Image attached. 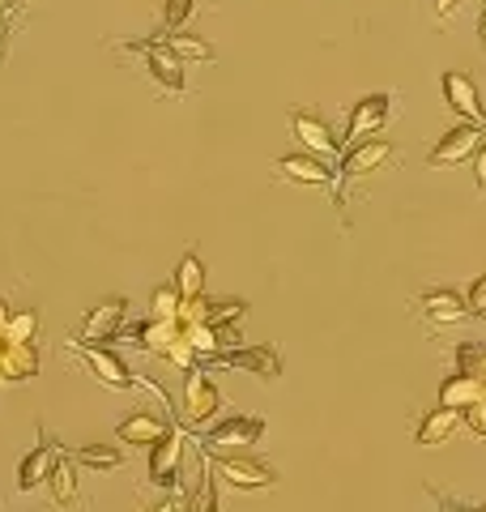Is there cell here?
Returning a JSON list of instances; mask_svg holds the SVG:
<instances>
[{"label":"cell","mask_w":486,"mask_h":512,"mask_svg":"<svg viewBox=\"0 0 486 512\" xmlns=\"http://www.w3.org/2000/svg\"><path fill=\"white\" fill-rule=\"evenodd\" d=\"M482 141H486V128L457 124V128H448V133L435 141V150H431L427 163L431 167H457V163H465V158H474L482 150Z\"/></svg>","instance_id":"8992f818"},{"label":"cell","mask_w":486,"mask_h":512,"mask_svg":"<svg viewBox=\"0 0 486 512\" xmlns=\"http://www.w3.org/2000/svg\"><path fill=\"white\" fill-rule=\"evenodd\" d=\"M423 312L427 320H435V325H457V320L469 316V308L461 303L457 291H448V286H440V291H427L423 295Z\"/></svg>","instance_id":"ffe728a7"},{"label":"cell","mask_w":486,"mask_h":512,"mask_svg":"<svg viewBox=\"0 0 486 512\" xmlns=\"http://www.w3.org/2000/svg\"><path fill=\"white\" fill-rule=\"evenodd\" d=\"M175 291H180V299H197L205 295V265H201V256H184L180 265H175Z\"/></svg>","instance_id":"7402d4cb"},{"label":"cell","mask_w":486,"mask_h":512,"mask_svg":"<svg viewBox=\"0 0 486 512\" xmlns=\"http://www.w3.org/2000/svg\"><path fill=\"white\" fill-rule=\"evenodd\" d=\"M124 312H128V299H103L99 308H94L86 320H81V338L86 342H111L116 338V329L124 325Z\"/></svg>","instance_id":"5bb4252c"},{"label":"cell","mask_w":486,"mask_h":512,"mask_svg":"<svg viewBox=\"0 0 486 512\" xmlns=\"http://www.w3.org/2000/svg\"><path fill=\"white\" fill-rule=\"evenodd\" d=\"M444 512H452V508H444Z\"/></svg>","instance_id":"60d3db41"},{"label":"cell","mask_w":486,"mask_h":512,"mask_svg":"<svg viewBox=\"0 0 486 512\" xmlns=\"http://www.w3.org/2000/svg\"><path fill=\"white\" fill-rule=\"evenodd\" d=\"M218 478L222 483H231L235 491H269V487H278V474H273L269 466H261L256 457H222L218 461Z\"/></svg>","instance_id":"52a82bcc"},{"label":"cell","mask_w":486,"mask_h":512,"mask_svg":"<svg viewBox=\"0 0 486 512\" xmlns=\"http://www.w3.org/2000/svg\"><path fill=\"white\" fill-rule=\"evenodd\" d=\"M218 410H222V393L214 389V380L201 376L197 367H188V372H184V406H180V423H184V427H205Z\"/></svg>","instance_id":"7a4b0ae2"},{"label":"cell","mask_w":486,"mask_h":512,"mask_svg":"<svg viewBox=\"0 0 486 512\" xmlns=\"http://www.w3.org/2000/svg\"><path fill=\"white\" fill-rule=\"evenodd\" d=\"M47 487H52V504L56 508H77V466L73 461L56 457L52 474H47Z\"/></svg>","instance_id":"44dd1931"},{"label":"cell","mask_w":486,"mask_h":512,"mask_svg":"<svg viewBox=\"0 0 486 512\" xmlns=\"http://www.w3.org/2000/svg\"><path fill=\"white\" fill-rule=\"evenodd\" d=\"M474 171H478V188H486V141H482V150L474 154Z\"/></svg>","instance_id":"e575fe53"},{"label":"cell","mask_w":486,"mask_h":512,"mask_svg":"<svg viewBox=\"0 0 486 512\" xmlns=\"http://www.w3.org/2000/svg\"><path fill=\"white\" fill-rule=\"evenodd\" d=\"M457 9H461V0H435V13H440V18H452Z\"/></svg>","instance_id":"d590c367"},{"label":"cell","mask_w":486,"mask_h":512,"mask_svg":"<svg viewBox=\"0 0 486 512\" xmlns=\"http://www.w3.org/2000/svg\"><path fill=\"white\" fill-rule=\"evenodd\" d=\"M397 158L393 141H359V146H350V154L342 158V175H337V205H346V184L363 180V175H376L380 167H388Z\"/></svg>","instance_id":"6da1fadb"},{"label":"cell","mask_w":486,"mask_h":512,"mask_svg":"<svg viewBox=\"0 0 486 512\" xmlns=\"http://www.w3.org/2000/svg\"><path fill=\"white\" fill-rule=\"evenodd\" d=\"M124 461V453L116 444H81L77 448V466H86V470H116Z\"/></svg>","instance_id":"d4e9b609"},{"label":"cell","mask_w":486,"mask_h":512,"mask_svg":"<svg viewBox=\"0 0 486 512\" xmlns=\"http://www.w3.org/2000/svg\"><path fill=\"white\" fill-rule=\"evenodd\" d=\"M478 512H486V504H482V508H478Z\"/></svg>","instance_id":"ab89813d"},{"label":"cell","mask_w":486,"mask_h":512,"mask_svg":"<svg viewBox=\"0 0 486 512\" xmlns=\"http://www.w3.org/2000/svg\"><path fill=\"white\" fill-rule=\"evenodd\" d=\"M167 52L180 60V64H205V60H214V47H209L205 39H197V35H171L167 39Z\"/></svg>","instance_id":"603a6c76"},{"label":"cell","mask_w":486,"mask_h":512,"mask_svg":"<svg viewBox=\"0 0 486 512\" xmlns=\"http://www.w3.org/2000/svg\"><path fill=\"white\" fill-rule=\"evenodd\" d=\"M162 359H167L171 367H180V372H188V367L197 363V350H192V346H188V338L180 333V342H175V346H171V350H167V355H162Z\"/></svg>","instance_id":"1f68e13d"},{"label":"cell","mask_w":486,"mask_h":512,"mask_svg":"<svg viewBox=\"0 0 486 512\" xmlns=\"http://www.w3.org/2000/svg\"><path fill=\"white\" fill-rule=\"evenodd\" d=\"M180 461H184V431L171 427L154 448H150V483L162 491L180 487Z\"/></svg>","instance_id":"5b68a950"},{"label":"cell","mask_w":486,"mask_h":512,"mask_svg":"<svg viewBox=\"0 0 486 512\" xmlns=\"http://www.w3.org/2000/svg\"><path fill=\"white\" fill-rule=\"evenodd\" d=\"M486 397V380H474V376H448L444 384H440V406H448V410H469L474 402H482Z\"/></svg>","instance_id":"ac0fdd59"},{"label":"cell","mask_w":486,"mask_h":512,"mask_svg":"<svg viewBox=\"0 0 486 512\" xmlns=\"http://www.w3.org/2000/svg\"><path fill=\"white\" fill-rule=\"evenodd\" d=\"M171 431V423L162 419V414H150V410H137V414H128V419L116 427V436L120 444H141V448H154L162 436Z\"/></svg>","instance_id":"9a60e30c"},{"label":"cell","mask_w":486,"mask_h":512,"mask_svg":"<svg viewBox=\"0 0 486 512\" xmlns=\"http://www.w3.org/2000/svg\"><path fill=\"white\" fill-rule=\"evenodd\" d=\"M265 436V423L261 419H248V414H231V419H222L218 427L205 431V453H231V448H248Z\"/></svg>","instance_id":"277c9868"},{"label":"cell","mask_w":486,"mask_h":512,"mask_svg":"<svg viewBox=\"0 0 486 512\" xmlns=\"http://www.w3.org/2000/svg\"><path fill=\"white\" fill-rule=\"evenodd\" d=\"M388 111H393V99H388V94H367V99H359V107H354L350 120H346V141L350 146L371 141V133H380V128L388 124Z\"/></svg>","instance_id":"9c48e42d"},{"label":"cell","mask_w":486,"mask_h":512,"mask_svg":"<svg viewBox=\"0 0 486 512\" xmlns=\"http://www.w3.org/2000/svg\"><path fill=\"white\" fill-rule=\"evenodd\" d=\"M180 333H184L180 320H150V325H145V350H154V355H167V350L180 342Z\"/></svg>","instance_id":"cb8c5ba5"},{"label":"cell","mask_w":486,"mask_h":512,"mask_svg":"<svg viewBox=\"0 0 486 512\" xmlns=\"http://www.w3.org/2000/svg\"><path fill=\"white\" fill-rule=\"evenodd\" d=\"M461 419H465V427L474 431L478 440H486V397H482V402H474L469 410H461Z\"/></svg>","instance_id":"d6a6232c"},{"label":"cell","mask_w":486,"mask_h":512,"mask_svg":"<svg viewBox=\"0 0 486 512\" xmlns=\"http://www.w3.org/2000/svg\"><path fill=\"white\" fill-rule=\"evenodd\" d=\"M243 312H248V303H243V299H209L201 325H235Z\"/></svg>","instance_id":"484cf974"},{"label":"cell","mask_w":486,"mask_h":512,"mask_svg":"<svg viewBox=\"0 0 486 512\" xmlns=\"http://www.w3.org/2000/svg\"><path fill=\"white\" fill-rule=\"evenodd\" d=\"M0 372H5V384L39 376V350H35V342H0Z\"/></svg>","instance_id":"e0dca14e"},{"label":"cell","mask_w":486,"mask_h":512,"mask_svg":"<svg viewBox=\"0 0 486 512\" xmlns=\"http://www.w3.org/2000/svg\"><path fill=\"white\" fill-rule=\"evenodd\" d=\"M461 427V410H448V406H440V410H431L423 423H418V444L423 448H440V444H448L452 440V431Z\"/></svg>","instance_id":"d6986e66"},{"label":"cell","mask_w":486,"mask_h":512,"mask_svg":"<svg viewBox=\"0 0 486 512\" xmlns=\"http://www.w3.org/2000/svg\"><path fill=\"white\" fill-rule=\"evenodd\" d=\"M457 372L461 376H474V380H486V346L461 342L457 346Z\"/></svg>","instance_id":"83f0119b"},{"label":"cell","mask_w":486,"mask_h":512,"mask_svg":"<svg viewBox=\"0 0 486 512\" xmlns=\"http://www.w3.org/2000/svg\"><path fill=\"white\" fill-rule=\"evenodd\" d=\"M56 457H60V448L52 440H39L35 453H26L18 461V491H39L47 483V474H52Z\"/></svg>","instance_id":"2e32d148"},{"label":"cell","mask_w":486,"mask_h":512,"mask_svg":"<svg viewBox=\"0 0 486 512\" xmlns=\"http://www.w3.org/2000/svg\"><path fill=\"white\" fill-rule=\"evenodd\" d=\"M180 291L175 286H158V291L150 295V308H154V320H175L180 316Z\"/></svg>","instance_id":"f1b7e54d"},{"label":"cell","mask_w":486,"mask_h":512,"mask_svg":"<svg viewBox=\"0 0 486 512\" xmlns=\"http://www.w3.org/2000/svg\"><path fill=\"white\" fill-rule=\"evenodd\" d=\"M81 359H86L90 376L99 384H107V389H133V384H137L133 372L124 367V359L111 355V350H103V346H86V350H81Z\"/></svg>","instance_id":"4fadbf2b"},{"label":"cell","mask_w":486,"mask_h":512,"mask_svg":"<svg viewBox=\"0 0 486 512\" xmlns=\"http://www.w3.org/2000/svg\"><path fill=\"white\" fill-rule=\"evenodd\" d=\"M290 133L299 137L303 154L320 158V163H329V158H337V137L329 133V124H324L320 116H312V111H295V116H290Z\"/></svg>","instance_id":"8fae6325"},{"label":"cell","mask_w":486,"mask_h":512,"mask_svg":"<svg viewBox=\"0 0 486 512\" xmlns=\"http://www.w3.org/2000/svg\"><path fill=\"white\" fill-rule=\"evenodd\" d=\"M35 333H39V316L30 312V308H22V312L9 316L5 338H0V342H35Z\"/></svg>","instance_id":"4316f807"},{"label":"cell","mask_w":486,"mask_h":512,"mask_svg":"<svg viewBox=\"0 0 486 512\" xmlns=\"http://www.w3.org/2000/svg\"><path fill=\"white\" fill-rule=\"evenodd\" d=\"M150 512H180V508H175V500H162V504H154Z\"/></svg>","instance_id":"74e56055"},{"label":"cell","mask_w":486,"mask_h":512,"mask_svg":"<svg viewBox=\"0 0 486 512\" xmlns=\"http://www.w3.org/2000/svg\"><path fill=\"white\" fill-rule=\"evenodd\" d=\"M9 316H13V308L5 299H0V338H5V325H9Z\"/></svg>","instance_id":"8d00e7d4"},{"label":"cell","mask_w":486,"mask_h":512,"mask_svg":"<svg viewBox=\"0 0 486 512\" xmlns=\"http://www.w3.org/2000/svg\"><path fill=\"white\" fill-rule=\"evenodd\" d=\"M273 175L278 180H290V184H307V188H329L333 184V171L329 163H320L312 154H286L273 163Z\"/></svg>","instance_id":"7c38bea8"},{"label":"cell","mask_w":486,"mask_h":512,"mask_svg":"<svg viewBox=\"0 0 486 512\" xmlns=\"http://www.w3.org/2000/svg\"><path fill=\"white\" fill-rule=\"evenodd\" d=\"M188 512H218V483L209 474H201L197 491L188 495Z\"/></svg>","instance_id":"f546056e"},{"label":"cell","mask_w":486,"mask_h":512,"mask_svg":"<svg viewBox=\"0 0 486 512\" xmlns=\"http://www.w3.org/2000/svg\"><path fill=\"white\" fill-rule=\"evenodd\" d=\"M192 13H197V0H167L162 5V22H167V30H184L192 22Z\"/></svg>","instance_id":"4dcf8cb0"},{"label":"cell","mask_w":486,"mask_h":512,"mask_svg":"<svg viewBox=\"0 0 486 512\" xmlns=\"http://www.w3.org/2000/svg\"><path fill=\"white\" fill-rule=\"evenodd\" d=\"M465 308L474 316H486V274L469 282V295H465Z\"/></svg>","instance_id":"836d02e7"},{"label":"cell","mask_w":486,"mask_h":512,"mask_svg":"<svg viewBox=\"0 0 486 512\" xmlns=\"http://www.w3.org/2000/svg\"><path fill=\"white\" fill-rule=\"evenodd\" d=\"M0 384H5V372H0Z\"/></svg>","instance_id":"f35d334b"},{"label":"cell","mask_w":486,"mask_h":512,"mask_svg":"<svg viewBox=\"0 0 486 512\" xmlns=\"http://www.w3.org/2000/svg\"><path fill=\"white\" fill-rule=\"evenodd\" d=\"M209 367H231V372H248V376H261V380H278L282 376V359L273 346H235V350H222V355L209 359Z\"/></svg>","instance_id":"3957f363"},{"label":"cell","mask_w":486,"mask_h":512,"mask_svg":"<svg viewBox=\"0 0 486 512\" xmlns=\"http://www.w3.org/2000/svg\"><path fill=\"white\" fill-rule=\"evenodd\" d=\"M444 103L457 111L461 124H474V128H486V107L478 99V86H474V77H465V73H444Z\"/></svg>","instance_id":"ba28073f"},{"label":"cell","mask_w":486,"mask_h":512,"mask_svg":"<svg viewBox=\"0 0 486 512\" xmlns=\"http://www.w3.org/2000/svg\"><path fill=\"white\" fill-rule=\"evenodd\" d=\"M124 52H137V56H145V69H150V77L162 86V90H171V94H180L188 82H184V64L175 60L167 47L162 43H128Z\"/></svg>","instance_id":"30bf717a"}]
</instances>
